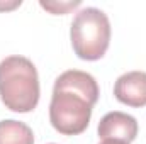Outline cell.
Returning <instances> with one entry per match:
<instances>
[{"label": "cell", "instance_id": "1", "mask_svg": "<svg viewBox=\"0 0 146 144\" xmlns=\"http://www.w3.org/2000/svg\"><path fill=\"white\" fill-rule=\"evenodd\" d=\"M99 85L87 71L68 70L54 80L49 104V122L63 136L82 134L99 100Z\"/></svg>", "mask_w": 146, "mask_h": 144}, {"label": "cell", "instance_id": "2", "mask_svg": "<svg viewBox=\"0 0 146 144\" xmlns=\"http://www.w3.org/2000/svg\"><path fill=\"white\" fill-rule=\"evenodd\" d=\"M41 87L34 63L24 56H9L0 61V100L17 114H27L39 104Z\"/></svg>", "mask_w": 146, "mask_h": 144}, {"label": "cell", "instance_id": "3", "mask_svg": "<svg viewBox=\"0 0 146 144\" xmlns=\"http://www.w3.org/2000/svg\"><path fill=\"white\" fill-rule=\"evenodd\" d=\"M110 22L104 10L85 7L73 17L70 39L75 54L83 61H97L104 58L110 44Z\"/></svg>", "mask_w": 146, "mask_h": 144}, {"label": "cell", "instance_id": "4", "mask_svg": "<svg viewBox=\"0 0 146 144\" xmlns=\"http://www.w3.org/2000/svg\"><path fill=\"white\" fill-rule=\"evenodd\" d=\"M97 134L102 141L114 139V141H122V143L131 144L138 136V120L124 112L114 110L106 114L97 127Z\"/></svg>", "mask_w": 146, "mask_h": 144}, {"label": "cell", "instance_id": "5", "mask_svg": "<svg viewBox=\"0 0 146 144\" xmlns=\"http://www.w3.org/2000/svg\"><path fill=\"white\" fill-rule=\"evenodd\" d=\"M114 97L127 107H146V73L127 71L114 83Z\"/></svg>", "mask_w": 146, "mask_h": 144}, {"label": "cell", "instance_id": "6", "mask_svg": "<svg viewBox=\"0 0 146 144\" xmlns=\"http://www.w3.org/2000/svg\"><path fill=\"white\" fill-rule=\"evenodd\" d=\"M0 144H34L33 129L21 120H0Z\"/></svg>", "mask_w": 146, "mask_h": 144}, {"label": "cell", "instance_id": "7", "mask_svg": "<svg viewBox=\"0 0 146 144\" xmlns=\"http://www.w3.org/2000/svg\"><path fill=\"white\" fill-rule=\"evenodd\" d=\"M39 5L46 10H49L51 14H68L72 9H76L80 5V0H75V2H39Z\"/></svg>", "mask_w": 146, "mask_h": 144}, {"label": "cell", "instance_id": "8", "mask_svg": "<svg viewBox=\"0 0 146 144\" xmlns=\"http://www.w3.org/2000/svg\"><path fill=\"white\" fill-rule=\"evenodd\" d=\"M22 2L21 0H15V2H12V3H0V10H12V9H15V7H19Z\"/></svg>", "mask_w": 146, "mask_h": 144}, {"label": "cell", "instance_id": "9", "mask_svg": "<svg viewBox=\"0 0 146 144\" xmlns=\"http://www.w3.org/2000/svg\"><path fill=\"white\" fill-rule=\"evenodd\" d=\"M100 144H127V143H122V141H114V139H106V141H102Z\"/></svg>", "mask_w": 146, "mask_h": 144}]
</instances>
